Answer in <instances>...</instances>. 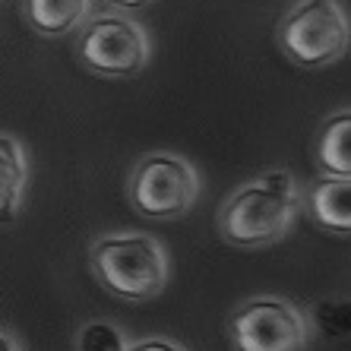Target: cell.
Instances as JSON below:
<instances>
[{
    "mask_svg": "<svg viewBox=\"0 0 351 351\" xmlns=\"http://www.w3.org/2000/svg\"><path fill=\"white\" fill-rule=\"evenodd\" d=\"M304 209V190L291 171L269 168L234 187L219 206V237L237 250L272 247Z\"/></svg>",
    "mask_w": 351,
    "mask_h": 351,
    "instance_id": "6da1fadb",
    "label": "cell"
},
{
    "mask_svg": "<svg viewBox=\"0 0 351 351\" xmlns=\"http://www.w3.org/2000/svg\"><path fill=\"white\" fill-rule=\"evenodd\" d=\"M89 269L108 294L146 304L168 285V250L146 231H108L89 244Z\"/></svg>",
    "mask_w": 351,
    "mask_h": 351,
    "instance_id": "7a4b0ae2",
    "label": "cell"
},
{
    "mask_svg": "<svg viewBox=\"0 0 351 351\" xmlns=\"http://www.w3.org/2000/svg\"><path fill=\"white\" fill-rule=\"evenodd\" d=\"M278 51L301 70H323L351 48V16L342 0H298L276 25Z\"/></svg>",
    "mask_w": 351,
    "mask_h": 351,
    "instance_id": "3957f363",
    "label": "cell"
},
{
    "mask_svg": "<svg viewBox=\"0 0 351 351\" xmlns=\"http://www.w3.org/2000/svg\"><path fill=\"white\" fill-rule=\"evenodd\" d=\"M203 193V178L178 152L158 149L133 165L127 178V199L143 219L171 221L187 215Z\"/></svg>",
    "mask_w": 351,
    "mask_h": 351,
    "instance_id": "277c9868",
    "label": "cell"
},
{
    "mask_svg": "<svg viewBox=\"0 0 351 351\" xmlns=\"http://www.w3.org/2000/svg\"><path fill=\"white\" fill-rule=\"evenodd\" d=\"M76 60L95 76L130 80L152 60V38L127 13H92L76 32Z\"/></svg>",
    "mask_w": 351,
    "mask_h": 351,
    "instance_id": "5b68a950",
    "label": "cell"
},
{
    "mask_svg": "<svg viewBox=\"0 0 351 351\" xmlns=\"http://www.w3.org/2000/svg\"><path fill=\"white\" fill-rule=\"evenodd\" d=\"M234 351H307L311 345V317L288 298L256 294L231 311L225 323Z\"/></svg>",
    "mask_w": 351,
    "mask_h": 351,
    "instance_id": "8992f818",
    "label": "cell"
},
{
    "mask_svg": "<svg viewBox=\"0 0 351 351\" xmlns=\"http://www.w3.org/2000/svg\"><path fill=\"white\" fill-rule=\"evenodd\" d=\"M304 209L319 228L332 234H351V178H323L311 180L304 190Z\"/></svg>",
    "mask_w": 351,
    "mask_h": 351,
    "instance_id": "52a82bcc",
    "label": "cell"
},
{
    "mask_svg": "<svg viewBox=\"0 0 351 351\" xmlns=\"http://www.w3.org/2000/svg\"><path fill=\"white\" fill-rule=\"evenodd\" d=\"M29 193V152L16 136L0 133V225H13Z\"/></svg>",
    "mask_w": 351,
    "mask_h": 351,
    "instance_id": "ba28073f",
    "label": "cell"
},
{
    "mask_svg": "<svg viewBox=\"0 0 351 351\" xmlns=\"http://www.w3.org/2000/svg\"><path fill=\"white\" fill-rule=\"evenodd\" d=\"M23 16L41 38H64L92 16V0H23Z\"/></svg>",
    "mask_w": 351,
    "mask_h": 351,
    "instance_id": "9c48e42d",
    "label": "cell"
},
{
    "mask_svg": "<svg viewBox=\"0 0 351 351\" xmlns=\"http://www.w3.org/2000/svg\"><path fill=\"white\" fill-rule=\"evenodd\" d=\"M313 158L319 174L351 178V108H342L319 123L313 139Z\"/></svg>",
    "mask_w": 351,
    "mask_h": 351,
    "instance_id": "30bf717a",
    "label": "cell"
},
{
    "mask_svg": "<svg viewBox=\"0 0 351 351\" xmlns=\"http://www.w3.org/2000/svg\"><path fill=\"white\" fill-rule=\"evenodd\" d=\"M311 326L326 339H351V298H332L317 301L307 311Z\"/></svg>",
    "mask_w": 351,
    "mask_h": 351,
    "instance_id": "8fae6325",
    "label": "cell"
},
{
    "mask_svg": "<svg viewBox=\"0 0 351 351\" xmlns=\"http://www.w3.org/2000/svg\"><path fill=\"white\" fill-rule=\"evenodd\" d=\"M73 345L76 351H127L133 342L111 319H89L76 329Z\"/></svg>",
    "mask_w": 351,
    "mask_h": 351,
    "instance_id": "7c38bea8",
    "label": "cell"
},
{
    "mask_svg": "<svg viewBox=\"0 0 351 351\" xmlns=\"http://www.w3.org/2000/svg\"><path fill=\"white\" fill-rule=\"evenodd\" d=\"M127 351H187L180 342H174V339H165V335H152V339H139V342H133Z\"/></svg>",
    "mask_w": 351,
    "mask_h": 351,
    "instance_id": "4fadbf2b",
    "label": "cell"
},
{
    "mask_svg": "<svg viewBox=\"0 0 351 351\" xmlns=\"http://www.w3.org/2000/svg\"><path fill=\"white\" fill-rule=\"evenodd\" d=\"M0 351H25L23 342H19V339L10 332L7 326H0Z\"/></svg>",
    "mask_w": 351,
    "mask_h": 351,
    "instance_id": "5bb4252c",
    "label": "cell"
},
{
    "mask_svg": "<svg viewBox=\"0 0 351 351\" xmlns=\"http://www.w3.org/2000/svg\"><path fill=\"white\" fill-rule=\"evenodd\" d=\"M108 3L123 7V10H136V7H146V3H152V0H108Z\"/></svg>",
    "mask_w": 351,
    "mask_h": 351,
    "instance_id": "9a60e30c",
    "label": "cell"
}]
</instances>
